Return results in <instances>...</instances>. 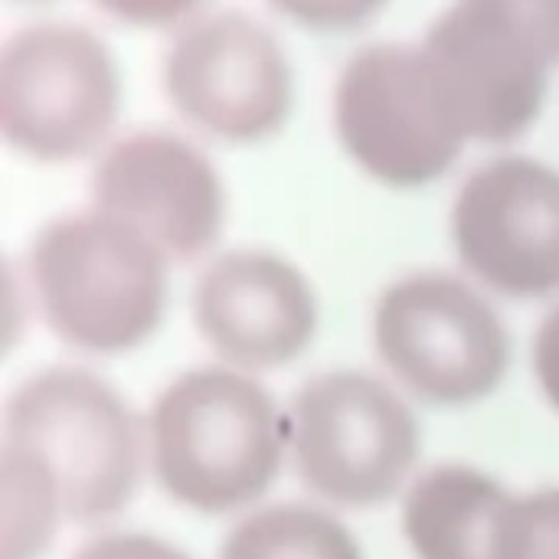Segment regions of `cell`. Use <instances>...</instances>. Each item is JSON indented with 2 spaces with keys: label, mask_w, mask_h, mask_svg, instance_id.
<instances>
[{
  "label": "cell",
  "mask_w": 559,
  "mask_h": 559,
  "mask_svg": "<svg viewBox=\"0 0 559 559\" xmlns=\"http://www.w3.org/2000/svg\"><path fill=\"white\" fill-rule=\"evenodd\" d=\"M285 423L272 396L233 370H193L151 419L154 468L180 504L223 514L269 491L282 468Z\"/></svg>",
  "instance_id": "obj_1"
},
{
  "label": "cell",
  "mask_w": 559,
  "mask_h": 559,
  "mask_svg": "<svg viewBox=\"0 0 559 559\" xmlns=\"http://www.w3.org/2000/svg\"><path fill=\"white\" fill-rule=\"evenodd\" d=\"M29 282L46 324L85 350H128L164 314L167 262L105 213L52 219L29 249Z\"/></svg>",
  "instance_id": "obj_2"
},
{
  "label": "cell",
  "mask_w": 559,
  "mask_h": 559,
  "mask_svg": "<svg viewBox=\"0 0 559 559\" xmlns=\"http://www.w3.org/2000/svg\"><path fill=\"white\" fill-rule=\"evenodd\" d=\"M423 52L465 138H518L537 118L559 62V3H455L429 26Z\"/></svg>",
  "instance_id": "obj_3"
},
{
  "label": "cell",
  "mask_w": 559,
  "mask_h": 559,
  "mask_svg": "<svg viewBox=\"0 0 559 559\" xmlns=\"http://www.w3.org/2000/svg\"><path fill=\"white\" fill-rule=\"evenodd\" d=\"M3 442L36 452L79 521L118 514L141 475V432L124 400L92 373L43 370L3 409Z\"/></svg>",
  "instance_id": "obj_4"
},
{
  "label": "cell",
  "mask_w": 559,
  "mask_h": 559,
  "mask_svg": "<svg viewBox=\"0 0 559 559\" xmlns=\"http://www.w3.org/2000/svg\"><path fill=\"white\" fill-rule=\"evenodd\" d=\"M121 75L111 49L72 23H33L0 56V131L39 160L88 154L111 131Z\"/></svg>",
  "instance_id": "obj_5"
},
{
  "label": "cell",
  "mask_w": 559,
  "mask_h": 559,
  "mask_svg": "<svg viewBox=\"0 0 559 559\" xmlns=\"http://www.w3.org/2000/svg\"><path fill=\"white\" fill-rule=\"evenodd\" d=\"M334 121L357 164L396 187L436 180L468 141L423 46L406 43L367 46L344 66Z\"/></svg>",
  "instance_id": "obj_6"
},
{
  "label": "cell",
  "mask_w": 559,
  "mask_h": 559,
  "mask_svg": "<svg viewBox=\"0 0 559 559\" xmlns=\"http://www.w3.org/2000/svg\"><path fill=\"white\" fill-rule=\"evenodd\" d=\"M288 445L311 491L367 508L400 491L416 462L419 429L390 386L367 373L337 370L298 393Z\"/></svg>",
  "instance_id": "obj_7"
},
{
  "label": "cell",
  "mask_w": 559,
  "mask_h": 559,
  "mask_svg": "<svg viewBox=\"0 0 559 559\" xmlns=\"http://www.w3.org/2000/svg\"><path fill=\"white\" fill-rule=\"evenodd\" d=\"M377 347L419 396L445 406L488 396L511 360V337L495 308L449 275H413L377 305Z\"/></svg>",
  "instance_id": "obj_8"
},
{
  "label": "cell",
  "mask_w": 559,
  "mask_h": 559,
  "mask_svg": "<svg viewBox=\"0 0 559 559\" xmlns=\"http://www.w3.org/2000/svg\"><path fill=\"white\" fill-rule=\"evenodd\" d=\"M170 102L229 141H259L292 111V66L278 39L246 13H206L180 26L164 59Z\"/></svg>",
  "instance_id": "obj_9"
},
{
  "label": "cell",
  "mask_w": 559,
  "mask_h": 559,
  "mask_svg": "<svg viewBox=\"0 0 559 559\" xmlns=\"http://www.w3.org/2000/svg\"><path fill=\"white\" fill-rule=\"evenodd\" d=\"M92 203L95 213L144 236L164 259L206 252L226 216L213 164L164 131H141L111 144L92 170Z\"/></svg>",
  "instance_id": "obj_10"
},
{
  "label": "cell",
  "mask_w": 559,
  "mask_h": 559,
  "mask_svg": "<svg viewBox=\"0 0 559 559\" xmlns=\"http://www.w3.org/2000/svg\"><path fill=\"white\" fill-rule=\"evenodd\" d=\"M465 265L491 288L540 298L559 288V174L531 157L485 164L452 216Z\"/></svg>",
  "instance_id": "obj_11"
},
{
  "label": "cell",
  "mask_w": 559,
  "mask_h": 559,
  "mask_svg": "<svg viewBox=\"0 0 559 559\" xmlns=\"http://www.w3.org/2000/svg\"><path fill=\"white\" fill-rule=\"evenodd\" d=\"M193 321L229 364L272 370L308 347L318 305L292 262L242 249L203 269L193 288Z\"/></svg>",
  "instance_id": "obj_12"
},
{
  "label": "cell",
  "mask_w": 559,
  "mask_h": 559,
  "mask_svg": "<svg viewBox=\"0 0 559 559\" xmlns=\"http://www.w3.org/2000/svg\"><path fill=\"white\" fill-rule=\"evenodd\" d=\"M508 491L462 465L426 472L403 508V527L419 559H488Z\"/></svg>",
  "instance_id": "obj_13"
},
{
  "label": "cell",
  "mask_w": 559,
  "mask_h": 559,
  "mask_svg": "<svg viewBox=\"0 0 559 559\" xmlns=\"http://www.w3.org/2000/svg\"><path fill=\"white\" fill-rule=\"evenodd\" d=\"M62 495L49 465L20 445L0 449V559H39L56 537Z\"/></svg>",
  "instance_id": "obj_14"
},
{
  "label": "cell",
  "mask_w": 559,
  "mask_h": 559,
  "mask_svg": "<svg viewBox=\"0 0 559 559\" xmlns=\"http://www.w3.org/2000/svg\"><path fill=\"white\" fill-rule=\"evenodd\" d=\"M219 559H360L354 537L311 508H269L242 521Z\"/></svg>",
  "instance_id": "obj_15"
},
{
  "label": "cell",
  "mask_w": 559,
  "mask_h": 559,
  "mask_svg": "<svg viewBox=\"0 0 559 559\" xmlns=\"http://www.w3.org/2000/svg\"><path fill=\"white\" fill-rule=\"evenodd\" d=\"M488 559H559V488L508 498Z\"/></svg>",
  "instance_id": "obj_16"
},
{
  "label": "cell",
  "mask_w": 559,
  "mask_h": 559,
  "mask_svg": "<svg viewBox=\"0 0 559 559\" xmlns=\"http://www.w3.org/2000/svg\"><path fill=\"white\" fill-rule=\"evenodd\" d=\"M72 559H190L177 547L154 540V537H138V534H111L85 544Z\"/></svg>",
  "instance_id": "obj_17"
},
{
  "label": "cell",
  "mask_w": 559,
  "mask_h": 559,
  "mask_svg": "<svg viewBox=\"0 0 559 559\" xmlns=\"http://www.w3.org/2000/svg\"><path fill=\"white\" fill-rule=\"evenodd\" d=\"M534 367L540 377L544 393L559 409V308L540 324L537 341H534Z\"/></svg>",
  "instance_id": "obj_18"
},
{
  "label": "cell",
  "mask_w": 559,
  "mask_h": 559,
  "mask_svg": "<svg viewBox=\"0 0 559 559\" xmlns=\"http://www.w3.org/2000/svg\"><path fill=\"white\" fill-rule=\"evenodd\" d=\"M292 13H298V16H308V20H314V23H354L357 16H364V13H370V7H364V3H301V7H292Z\"/></svg>",
  "instance_id": "obj_19"
}]
</instances>
